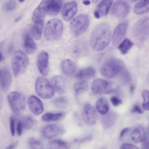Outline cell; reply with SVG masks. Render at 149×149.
Returning <instances> with one entry per match:
<instances>
[{"instance_id": "obj_1", "label": "cell", "mask_w": 149, "mask_h": 149, "mask_svg": "<svg viewBox=\"0 0 149 149\" xmlns=\"http://www.w3.org/2000/svg\"><path fill=\"white\" fill-rule=\"evenodd\" d=\"M111 35L110 25L106 23L97 26L92 32L90 38V44L94 51L99 52L109 45Z\"/></svg>"}, {"instance_id": "obj_2", "label": "cell", "mask_w": 149, "mask_h": 149, "mask_svg": "<svg viewBox=\"0 0 149 149\" xmlns=\"http://www.w3.org/2000/svg\"><path fill=\"white\" fill-rule=\"evenodd\" d=\"M125 68V66L122 61L116 58H111L108 59L103 63L101 67L100 72L104 77L111 78L122 72Z\"/></svg>"}, {"instance_id": "obj_3", "label": "cell", "mask_w": 149, "mask_h": 149, "mask_svg": "<svg viewBox=\"0 0 149 149\" xmlns=\"http://www.w3.org/2000/svg\"><path fill=\"white\" fill-rule=\"evenodd\" d=\"M62 22L58 19H53L47 23L44 31V36L47 40L50 41L58 40L61 37L63 30Z\"/></svg>"}, {"instance_id": "obj_4", "label": "cell", "mask_w": 149, "mask_h": 149, "mask_svg": "<svg viewBox=\"0 0 149 149\" xmlns=\"http://www.w3.org/2000/svg\"><path fill=\"white\" fill-rule=\"evenodd\" d=\"M89 16L85 14L79 15L70 22V27L71 32L75 36H78L87 30L90 24Z\"/></svg>"}, {"instance_id": "obj_5", "label": "cell", "mask_w": 149, "mask_h": 149, "mask_svg": "<svg viewBox=\"0 0 149 149\" xmlns=\"http://www.w3.org/2000/svg\"><path fill=\"white\" fill-rule=\"evenodd\" d=\"M29 62V58L24 53L17 51L15 53L12 62L13 72L17 77L26 71Z\"/></svg>"}, {"instance_id": "obj_6", "label": "cell", "mask_w": 149, "mask_h": 149, "mask_svg": "<svg viewBox=\"0 0 149 149\" xmlns=\"http://www.w3.org/2000/svg\"><path fill=\"white\" fill-rule=\"evenodd\" d=\"M35 88L38 95L42 98L48 99L51 98L54 95V89L49 80L42 76L36 80Z\"/></svg>"}, {"instance_id": "obj_7", "label": "cell", "mask_w": 149, "mask_h": 149, "mask_svg": "<svg viewBox=\"0 0 149 149\" xmlns=\"http://www.w3.org/2000/svg\"><path fill=\"white\" fill-rule=\"evenodd\" d=\"M10 106L13 111L15 114L23 112L26 107V100L21 93L16 91L11 92L8 96Z\"/></svg>"}, {"instance_id": "obj_8", "label": "cell", "mask_w": 149, "mask_h": 149, "mask_svg": "<svg viewBox=\"0 0 149 149\" xmlns=\"http://www.w3.org/2000/svg\"><path fill=\"white\" fill-rule=\"evenodd\" d=\"M149 18L145 17L139 19L135 24L132 30L134 37L137 41L142 42L149 36Z\"/></svg>"}, {"instance_id": "obj_9", "label": "cell", "mask_w": 149, "mask_h": 149, "mask_svg": "<svg viewBox=\"0 0 149 149\" xmlns=\"http://www.w3.org/2000/svg\"><path fill=\"white\" fill-rule=\"evenodd\" d=\"M91 89L94 95H99L114 91L116 89V87L114 84L110 81L97 79L93 82Z\"/></svg>"}, {"instance_id": "obj_10", "label": "cell", "mask_w": 149, "mask_h": 149, "mask_svg": "<svg viewBox=\"0 0 149 149\" xmlns=\"http://www.w3.org/2000/svg\"><path fill=\"white\" fill-rule=\"evenodd\" d=\"M130 11V7L127 3L123 1L118 0L113 4L111 13L114 17L122 18L127 16Z\"/></svg>"}, {"instance_id": "obj_11", "label": "cell", "mask_w": 149, "mask_h": 149, "mask_svg": "<svg viewBox=\"0 0 149 149\" xmlns=\"http://www.w3.org/2000/svg\"><path fill=\"white\" fill-rule=\"evenodd\" d=\"M128 25L127 20H124L119 23L113 30L112 41L114 46L118 45L123 38L126 32Z\"/></svg>"}, {"instance_id": "obj_12", "label": "cell", "mask_w": 149, "mask_h": 149, "mask_svg": "<svg viewBox=\"0 0 149 149\" xmlns=\"http://www.w3.org/2000/svg\"><path fill=\"white\" fill-rule=\"evenodd\" d=\"M77 9V4L74 1H67L63 6L61 15L63 19L66 21H69L76 15Z\"/></svg>"}, {"instance_id": "obj_13", "label": "cell", "mask_w": 149, "mask_h": 149, "mask_svg": "<svg viewBox=\"0 0 149 149\" xmlns=\"http://www.w3.org/2000/svg\"><path fill=\"white\" fill-rule=\"evenodd\" d=\"M82 115L84 121L88 125H93L96 123L97 113L94 107L86 104L83 109Z\"/></svg>"}, {"instance_id": "obj_14", "label": "cell", "mask_w": 149, "mask_h": 149, "mask_svg": "<svg viewBox=\"0 0 149 149\" xmlns=\"http://www.w3.org/2000/svg\"><path fill=\"white\" fill-rule=\"evenodd\" d=\"M49 57L48 53L45 51H42L39 54L36 61L38 70L44 76H46L49 70Z\"/></svg>"}, {"instance_id": "obj_15", "label": "cell", "mask_w": 149, "mask_h": 149, "mask_svg": "<svg viewBox=\"0 0 149 149\" xmlns=\"http://www.w3.org/2000/svg\"><path fill=\"white\" fill-rule=\"evenodd\" d=\"M63 131V128L61 125L54 124L45 127L42 130V133L45 137L50 139L61 134Z\"/></svg>"}, {"instance_id": "obj_16", "label": "cell", "mask_w": 149, "mask_h": 149, "mask_svg": "<svg viewBox=\"0 0 149 149\" xmlns=\"http://www.w3.org/2000/svg\"><path fill=\"white\" fill-rule=\"evenodd\" d=\"M27 103L30 110L34 114L39 115L43 111V107L40 100L34 95H31L28 98Z\"/></svg>"}, {"instance_id": "obj_17", "label": "cell", "mask_w": 149, "mask_h": 149, "mask_svg": "<svg viewBox=\"0 0 149 149\" xmlns=\"http://www.w3.org/2000/svg\"><path fill=\"white\" fill-rule=\"evenodd\" d=\"M47 0L42 1L33 12L32 19L35 23L43 21L47 14Z\"/></svg>"}, {"instance_id": "obj_18", "label": "cell", "mask_w": 149, "mask_h": 149, "mask_svg": "<svg viewBox=\"0 0 149 149\" xmlns=\"http://www.w3.org/2000/svg\"><path fill=\"white\" fill-rule=\"evenodd\" d=\"M62 1L58 0H47V14L52 16L57 15L61 8Z\"/></svg>"}, {"instance_id": "obj_19", "label": "cell", "mask_w": 149, "mask_h": 149, "mask_svg": "<svg viewBox=\"0 0 149 149\" xmlns=\"http://www.w3.org/2000/svg\"><path fill=\"white\" fill-rule=\"evenodd\" d=\"M131 137L134 142H143L146 139V132L143 128L141 127H137L132 132Z\"/></svg>"}, {"instance_id": "obj_20", "label": "cell", "mask_w": 149, "mask_h": 149, "mask_svg": "<svg viewBox=\"0 0 149 149\" xmlns=\"http://www.w3.org/2000/svg\"><path fill=\"white\" fill-rule=\"evenodd\" d=\"M116 119V114L114 112H107L104 114L102 118V124L103 127L105 129L111 127L115 123Z\"/></svg>"}, {"instance_id": "obj_21", "label": "cell", "mask_w": 149, "mask_h": 149, "mask_svg": "<svg viewBox=\"0 0 149 149\" xmlns=\"http://www.w3.org/2000/svg\"><path fill=\"white\" fill-rule=\"evenodd\" d=\"M61 68L64 74L67 76H71L75 71L76 65L72 61L68 59H65L61 62Z\"/></svg>"}, {"instance_id": "obj_22", "label": "cell", "mask_w": 149, "mask_h": 149, "mask_svg": "<svg viewBox=\"0 0 149 149\" xmlns=\"http://www.w3.org/2000/svg\"><path fill=\"white\" fill-rule=\"evenodd\" d=\"M52 84L56 92L59 94H62L65 91V84L63 79L60 76H57L52 79Z\"/></svg>"}, {"instance_id": "obj_23", "label": "cell", "mask_w": 149, "mask_h": 149, "mask_svg": "<svg viewBox=\"0 0 149 149\" xmlns=\"http://www.w3.org/2000/svg\"><path fill=\"white\" fill-rule=\"evenodd\" d=\"M112 2V0H103L99 3L96 11L98 13L100 17L105 16L108 14Z\"/></svg>"}, {"instance_id": "obj_24", "label": "cell", "mask_w": 149, "mask_h": 149, "mask_svg": "<svg viewBox=\"0 0 149 149\" xmlns=\"http://www.w3.org/2000/svg\"><path fill=\"white\" fill-rule=\"evenodd\" d=\"M96 107L100 113L104 114L107 113L109 110V106L107 99L102 97L98 98L96 102Z\"/></svg>"}, {"instance_id": "obj_25", "label": "cell", "mask_w": 149, "mask_h": 149, "mask_svg": "<svg viewBox=\"0 0 149 149\" xmlns=\"http://www.w3.org/2000/svg\"><path fill=\"white\" fill-rule=\"evenodd\" d=\"M149 7V0H141L135 4L133 8V11L136 14H141L148 11Z\"/></svg>"}, {"instance_id": "obj_26", "label": "cell", "mask_w": 149, "mask_h": 149, "mask_svg": "<svg viewBox=\"0 0 149 149\" xmlns=\"http://www.w3.org/2000/svg\"><path fill=\"white\" fill-rule=\"evenodd\" d=\"M12 82V78L10 73L7 71H4L2 74L1 86L4 90H7L10 87Z\"/></svg>"}, {"instance_id": "obj_27", "label": "cell", "mask_w": 149, "mask_h": 149, "mask_svg": "<svg viewBox=\"0 0 149 149\" xmlns=\"http://www.w3.org/2000/svg\"><path fill=\"white\" fill-rule=\"evenodd\" d=\"M95 74V71L92 68H88L80 70L77 74L79 79L85 80L90 79L93 77Z\"/></svg>"}, {"instance_id": "obj_28", "label": "cell", "mask_w": 149, "mask_h": 149, "mask_svg": "<svg viewBox=\"0 0 149 149\" xmlns=\"http://www.w3.org/2000/svg\"><path fill=\"white\" fill-rule=\"evenodd\" d=\"M43 26V21L35 23L31 29V34L35 40H39L40 39Z\"/></svg>"}, {"instance_id": "obj_29", "label": "cell", "mask_w": 149, "mask_h": 149, "mask_svg": "<svg viewBox=\"0 0 149 149\" xmlns=\"http://www.w3.org/2000/svg\"><path fill=\"white\" fill-rule=\"evenodd\" d=\"M24 47L26 52L28 54L34 53L37 49L36 43L28 36H27L26 38Z\"/></svg>"}, {"instance_id": "obj_30", "label": "cell", "mask_w": 149, "mask_h": 149, "mask_svg": "<svg viewBox=\"0 0 149 149\" xmlns=\"http://www.w3.org/2000/svg\"><path fill=\"white\" fill-rule=\"evenodd\" d=\"M49 149H69L68 143L63 141L55 139L51 141L48 145Z\"/></svg>"}, {"instance_id": "obj_31", "label": "cell", "mask_w": 149, "mask_h": 149, "mask_svg": "<svg viewBox=\"0 0 149 149\" xmlns=\"http://www.w3.org/2000/svg\"><path fill=\"white\" fill-rule=\"evenodd\" d=\"M88 82L85 81L75 83L73 88L76 95H79L86 91L88 89Z\"/></svg>"}, {"instance_id": "obj_32", "label": "cell", "mask_w": 149, "mask_h": 149, "mask_svg": "<svg viewBox=\"0 0 149 149\" xmlns=\"http://www.w3.org/2000/svg\"><path fill=\"white\" fill-rule=\"evenodd\" d=\"M133 45V43L129 39L126 38L120 43L119 49L123 54L127 53Z\"/></svg>"}, {"instance_id": "obj_33", "label": "cell", "mask_w": 149, "mask_h": 149, "mask_svg": "<svg viewBox=\"0 0 149 149\" xmlns=\"http://www.w3.org/2000/svg\"><path fill=\"white\" fill-rule=\"evenodd\" d=\"M61 113H47L45 114L42 117V120L44 122L55 121L59 120L62 116Z\"/></svg>"}, {"instance_id": "obj_34", "label": "cell", "mask_w": 149, "mask_h": 149, "mask_svg": "<svg viewBox=\"0 0 149 149\" xmlns=\"http://www.w3.org/2000/svg\"><path fill=\"white\" fill-rule=\"evenodd\" d=\"M68 100L65 97L61 96L56 98L54 103L57 108L61 109L65 108L68 104Z\"/></svg>"}, {"instance_id": "obj_35", "label": "cell", "mask_w": 149, "mask_h": 149, "mask_svg": "<svg viewBox=\"0 0 149 149\" xmlns=\"http://www.w3.org/2000/svg\"><path fill=\"white\" fill-rule=\"evenodd\" d=\"M29 146L31 149H43V146L39 140L32 138L30 140Z\"/></svg>"}, {"instance_id": "obj_36", "label": "cell", "mask_w": 149, "mask_h": 149, "mask_svg": "<svg viewBox=\"0 0 149 149\" xmlns=\"http://www.w3.org/2000/svg\"><path fill=\"white\" fill-rule=\"evenodd\" d=\"M149 92L147 90H144L142 93V96L143 99L142 107L144 109L146 110H148L149 109Z\"/></svg>"}, {"instance_id": "obj_37", "label": "cell", "mask_w": 149, "mask_h": 149, "mask_svg": "<svg viewBox=\"0 0 149 149\" xmlns=\"http://www.w3.org/2000/svg\"><path fill=\"white\" fill-rule=\"evenodd\" d=\"M23 127L27 129H31L33 124V120L31 118L29 117H25L20 120Z\"/></svg>"}, {"instance_id": "obj_38", "label": "cell", "mask_w": 149, "mask_h": 149, "mask_svg": "<svg viewBox=\"0 0 149 149\" xmlns=\"http://www.w3.org/2000/svg\"><path fill=\"white\" fill-rule=\"evenodd\" d=\"M16 5V2L15 1L10 0L3 5V8L5 10L10 11L13 10Z\"/></svg>"}, {"instance_id": "obj_39", "label": "cell", "mask_w": 149, "mask_h": 149, "mask_svg": "<svg viewBox=\"0 0 149 149\" xmlns=\"http://www.w3.org/2000/svg\"><path fill=\"white\" fill-rule=\"evenodd\" d=\"M110 100L113 105L115 106H118L122 103L120 99L115 96L112 97L110 98Z\"/></svg>"}, {"instance_id": "obj_40", "label": "cell", "mask_w": 149, "mask_h": 149, "mask_svg": "<svg viewBox=\"0 0 149 149\" xmlns=\"http://www.w3.org/2000/svg\"><path fill=\"white\" fill-rule=\"evenodd\" d=\"M10 129L12 135L13 136L15 134V120L14 118L11 116L10 118Z\"/></svg>"}, {"instance_id": "obj_41", "label": "cell", "mask_w": 149, "mask_h": 149, "mask_svg": "<svg viewBox=\"0 0 149 149\" xmlns=\"http://www.w3.org/2000/svg\"><path fill=\"white\" fill-rule=\"evenodd\" d=\"M120 149H139L135 145L128 143H124L121 146Z\"/></svg>"}, {"instance_id": "obj_42", "label": "cell", "mask_w": 149, "mask_h": 149, "mask_svg": "<svg viewBox=\"0 0 149 149\" xmlns=\"http://www.w3.org/2000/svg\"><path fill=\"white\" fill-rule=\"evenodd\" d=\"M131 111L133 113H137L139 114H142L143 113V111L141 108L137 105H136L133 107Z\"/></svg>"}, {"instance_id": "obj_43", "label": "cell", "mask_w": 149, "mask_h": 149, "mask_svg": "<svg viewBox=\"0 0 149 149\" xmlns=\"http://www.w3.org/2000/svg\"><path fill=\"white\" fill-rule=\"evenodd\" d=\"M22 125L21 121H19L17 123V133L19 136H21L22 134Z\"/></svg>"}, {"instance_id": "obj_44", "label": "cell", "mask_w": 149, "mask_h": 149, "mask_svg": "<svg viewBox=\"0 0 149 149\" xmlns=\"http://www.w3.org/2000/svg\"><path fill=\"white\" fill-rule=\"evenodd\" d=\"M143 144V149H149L148 141L145 140Z\"/></svg>"}, {"instance_id": "obj_45", "label": "cell", "mask_w": 149, "mask_h": 149, "mask_svg": "<svg viewBox=\"0 0 149 149\" xmlns=\"http://www.w3.org/2000/svg\"><path fill=\"white\" fill-rule=\"evenodd\" d=\"M129 129V127H127L123 129L120 133V138H122L124 135L125 134V133Z\"/></svg>"}, {"instance_id": "obj_46", "label": "cell", "mask_w": 149, "mask_h": 149, "mask_svg": "<svg viewBox=\"0 0 149 149\" xmlns=\"http://www.w3.org/2000/svg\"><path fill=\"white\" fill-rule=\"evenodd\" d=\"M15 145L14 144H12L8 146L5 149H15Z\"/></svg>"}, {"instance_id": "obj_47", "label": "cell", "mask_w": 149, "mask_h": 149, "mask_svg": "<svg viewBox=\"0 0 149 149\" xmlns=\"http://www.w3.org/2000/svg\"><path fill=\"white\" fill-rule=\"evenodd\" d=\"M94 14L96 18L97 19H99L100 18V15L98 13L97 11L96 10L94 12Z\"/></svg>"}, {"instance_id": "obj_48", "label": "cell", "mask_w": 149, "mask_h": 149, "mask_svg": "<svg viewBox=\"0 0 149 149\" xmlns=\"http://www.w3.org/2000/svg\"><path fill=\"white\" fill-rule=\"evenodd\" d=\"M83 3L85 5H88L90 3V1L88 0H85L83 2Z\"/></svg>"}, {"instance_id": "obj_49", "label": "cell", "mask_w": 149, "mask_h": 149, "mask_svg": "<svg viewBox=\"0 0 149 149\" xmlns=\"http://www.w3.org/2000/svg\"><path fill=\"white\" fill-rule=\"evenodd\" d=\"M22 17V16H20L19 17H18V18H16L15 20V22L18 21Z\"/></svg>"}, {"instance_id": "obj_50", "label": "cell", "mask_w": 149, "mask_h": 149, "mask_svg": "<svg viewBox=\"0 0 149 149\" xmlns=\"http://www.w3.org/2000/svg\"><path fill=\"white\" fill-rule=\"evenodd\" d=\"M2 100L1 97H0V109L1 108L2 105Z\"/></svg>"}, {"instance_id": "obj_51", "label": "cell", "mask_w": 149, "mask_h": 149, "mask_svg": "<svg viewBox=\"0 0 149 149\" xmlns=\"http://www.w3.org/2000/svg\"><path fill=\"white\" fill-rule=\"evenodd\" d=\"M134 89V87H133V86H131L130 87V91L131 92H132L133 91Z\"/></svg>"}, {"instance_id": "obj_52", "label": "cell", "mask_w": 149, "mask_h": 149, "mask_svg": "<svg viewBox=\"0 0 149 149\" xmlns=\"http://www.w3.org/2000/svg\"><path fill=\"white\" fill-rule=\"evenodd\" d=\"M2 58V53L0 52V61L1 60Z\"/></svg>"}, {"instance_id": "obj_53", "label": "cell", "mask_w": 149, "mask_h": 149, "mask_svg": "<svg viewBox=\"0 0 149 149\" xmlns=\"http://www.w3.org/2000/svg\"><path fill=\"white\" fill-rule=\"evenodd\" d=\"M24 0H19V1L20 2H21V3H22V2H24Z\"/></svg>"}, {"instance_id": "obj_54", "label": "cell", "mask_w": 149, "mask_h": 149, "mask_svg": "<svg viewBox=\"0 0 149 149\" xmlns=\"http://www.w3.org/2000/svg\"><path fill=\"white\" fill-rule=\"evenodd\" d=\"M97 1H93V2H94V3H96L97 2Z\"/></svg>"}]
</instances>
